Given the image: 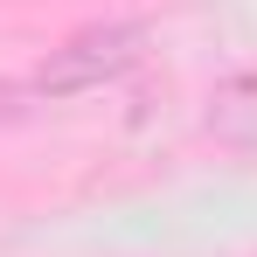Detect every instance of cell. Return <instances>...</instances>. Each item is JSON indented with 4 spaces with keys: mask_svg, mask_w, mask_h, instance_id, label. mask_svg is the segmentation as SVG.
Returning a JSON list of instances; mask_svg holds the SVG:
<instances>
[{
    "mask_svg": "<svg viewBox=\"0 0 257 257\" xmlns=\"http://www.w3.org/2000/svg\"><path fill=\"white\" fill-rule=\"evenodd\" d=\"M139 56H146V28H139V21H90L77 35H63V42L28 70V97H35V104L90 97V90L118 84Z\"/></svg>",
    "mask_w": 257,
    "mask_h": 257,
    "instance_id": "obj_1",
    "label": "cell"
},
{
    "mask_svg": "<svg viewBox=\"0 0 257 257\" xmlns=\"http://www.w3.org/2000/svg\"><path fill=\"white\" fill-rule=\"evenodd\" d=\"M202 125H209V139H222V146L257 153V63H250V70H236V77H222V84L209 90Z\"/></svg>",
    "mask_w": 257,
    "mask_h": 257,
    "instance_id": "obj_2",
    "label": "cell"
}]
</instances>
